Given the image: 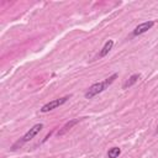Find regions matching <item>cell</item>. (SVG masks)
I'll return each instance as SVG.
<instances>
[{
  "instance_id": "5",
  "label": "cell",
  "mask_w": 158,
  "mask_h": 158,
  "mask_svg": "<svg viewBox=\"0 0 158 158\" xmlns=\"http://www.w3.org/2000/svg\"><path fill=\"white\" fill-rule=\"evenodd\" d=\"M79 122V118H74V120H72V121H69V122H67L63 127H62V130H59L58 131V136H62V135H64L67 131H69L74 125H77Z\"/></svg>"
},
{
  "instance_id": "1",
  "label": "cell",
  "mask_w": 158,
  "mask_h": 158,
  "mask_svg": "<svg viewBox=\"0 0 158 158\" xmlns=\"http://www.w3.org/2000/svg\"><path fill=\"white\" fill-rule=\"evenodd\" d=\"M117 78V74H112L110 78H107V79H105L104 81H100V83H95V84H93L89 89H88V91L85 93V98L86 99H91V98H94L95 95H98V94H100L101 91H104L115 79Z\"/></svg>"
},
{
  "instance_id": "4",
  "label": "cell",
  "mask_w": 158,
  "mask_h": 158,
  "mask_svg": "<svg viewBox=\"0 0 158 158\" xmlns=\"http://www.w3.org/2000/svg\"><path fill=\"white\" fill-rule=\"evenodd\" d=\"M153 25H154V21H147V22H143V23L138 25L133 31V36H138V35H142V33L147 32Z\"/></svg>"
},
{
  "instance_id": "8",
  "label": "cell",
  "mask_w": 158,
  "mask_h": 158,
  "mask_svg": "<svg viewBox=\"0 0 158 158\" xmlns=\"http://www.w3.org/2000/svg\"><path fill=\"white\" fill-rule=\"evenodd\" d=\"M121 154V149L118 147H112L109 152H107V157L109 158H117Z\"/></svg>"
},
{
  "instance_id": "6",
  "label": "cell",
  "mask_w": 158,
  "mask_h": 158,
  "mask_svg": "<svg viewBox=\"0 0 158 158\" xmlns=\"http://www.w3.org/2000/svg\"><path fill=\"white\" fill-rule=\"evenodd\" d=\"M112 46H114V41H112V40H109V41L104 44V47H102L101 52L99 53V57H100V58H101V57H105V56L110 52V49L112 48Z\"/></svg>"
},
{
  "instance_id": "7",
  "label": "cell",
  "mask_w": 158,
  "mask_h": 158,
  "mask_svg": "<svg viewBox=\"0 0 158 158\" xmlns=\"http://www.w3.org/2000/svg\"><path fill=\"white\" fill-rule=\"evenodd\" d=\"M138 79H139V75H138V74H133V75H132V77H130V79L123 84V86H122V88H123V89H127V88L132 86V85H133Z\"/></svg>"
},
{
  "instance_id": "3",
  "label": "cell",
  "mask_w": 158,
  "mask_h": 158,
  "mask_svg": "<svg viewBox=\"0 0 158 158\" xmlns=\"http://www.w3.org/2000/svg\"><path fill=\"white\" fill-rule=\"evenodd\" d=\"M43 128V125L42 123H37V125H35L32 128H30L26 133H25V136L22 137V139H21V143H23V142H27V141H30V139H32Z\"/></svg>"
},
{
  "instance_id": "2",
  "label": "cell",
  "mask_w": 158,
  "mask_h": 158,
  "mask_svg": "<svg viewBox=\"0 0 158 158\" xmlns=\"http://www.w3.org/2000/svg\"><path fill=\"white\" fill-rule=\"evenodd\" d=\"M68 99H69L68 96H64V98H60V99H56V100H53V101H51V102L43 105V106L41 107V111H42V112H48V111H51V110H53V109H56V107L63 105Z\"/></svg>"
}]
</instances>
